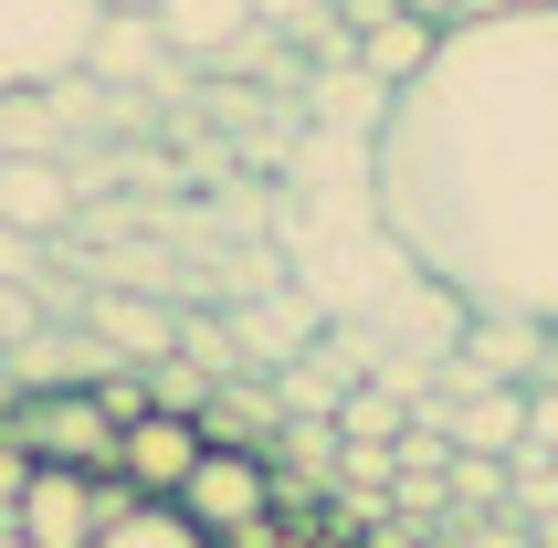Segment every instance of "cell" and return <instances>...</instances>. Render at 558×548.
I'll return each mask as SVG.
<instances>
[{
    "label": "cell",
    "instance_id": "obj_1",
    "mask_svg": "<svg viewBox=\"0 0 558 548\" xmlns=\"http://www.w3.org/2000/svg\"><path fill=\"white\" fill-rule=\"evenodd\" d=\"M369 222L474 317L558 327V0L433 43L369 138Z\"/></svg>",
    "mask_w": 558,
    "mask_h": 548
},
{
    "label": "cell",
    "instance_id": "obj_2",
    "mask_svg": "<svg viewBox=\"0 0 558 548\" xmlns=\"http://www.w3.org/2000/svg\"><path fill=\"white\" fill-rule=\"evenodd\" d=\"M106 0H0V95H53L95 63Z\"/></svg>",
    "mask_w": 558,
    "mask_h": 548
},
{
    "label": "cell",
    "instance_id": "obj_3",
    "mask_svg": "<svg viewBox=\"0 0 558 548\" xmlns=\"http://www.w3.org/2000/svg\"><path fill=\"white\" fill-rule=\"evenodd\" d=\"M0 432H11L32 464L117 475V412H106L95 391H11V401H0Z\"/></svg>",
    "mask_w": 558,
    "mask_h": 548
},
{
    "label": "cell",
    "instance_id": "obj_4",
    "mask_svg": "<svg viewBox=\"0 0 558 548\" xmlns=\"http://www.w3.org/2000/svg\"><path fill=\"white\" fill-rule=\"evenodd\" d=\"M117 507H137V496L117 486V475H74V464H32L22 507L0 527H22L32 548H95V527L117 517Z\"/></svg>",
    "mask_w": 558,
    "mask_h": 548
},
{
    "label": "cell",
    "instance_id": "obj_5",
    "mask_svg": "<svg viewBox=\"0 0 558 548\" xmlns=\"http://www.w3.org/2000/svg\"><path fill=\"white\" fill-rule=\"evenodd\" d=\"M169 507H180L211 548H232V538H253V527H275V464L264 454H201Z\"/></svg>",
    "mask_w": 558,
    "mask_h": 548
},
{
    "label": "cell",
    "instance_id": "obj_6",
    "mask_svg": "<svg viewBox=\"0 0 558 548\" xmlns=\"http://www.w3.org/2000/svg\"><path fill=\"white\" fill-rule=\"evenodd\" d=\"M201 454H211V443H201V422H180V412H137V422H117V486L126 496H158V507H169Z\"/></svg>",
    "mask_w": 558,
    "mask_h": 548
},
{
    "label": "cell",
    "instance_id": "obj_7",
    "mask_svg": "<svg viewBox=\"0 0 558 548\" xmlns=\"http://www.w3.org/2000/svg\"><path fill=\"white\" fill-rule=\"evenodd\" d=\"M169 63H180V53L158 43L148 11H106V32H95V63H85V74H95L106 95H148V85H169Z\"/></svg>",
    "mask_w": 558,
    "mask_h": 548
},
{
    "label": "cell",
    "instance_id": "obj_8",
    "mask_svg": "<svg viewBox=\"0 0 558 548\" xmlns=\"http://www.w3.org/2000/svg\"><path fill=\"white\" fill-rule=\"evenodd\" d=\"M63 201H74L63 158H0V233L43 243V233H63Z\"/></svg>",
    "mask_w": 558,
    "mask_h": 548
},
{
    "label": "cell",
    "instance_id": "obj_9",
    "mask_svg": "<svg viewBox=\"0 0 558 548\" xmlns=\"http://www.w3.org/2000/svg\"><path fill=\"white\" fill-rule=\"evenodd\" d=\"M148 22H158V43H169L180 63H190V53H201V63H221V53H232V43L253 32V0H158Z\"/></svg>",
    "mask_w": 558,
    "mask_h": 548
},
{
    "label": "cell",
    "instance_id": "obj_10",
    "mask_svg": "<svg viewBox=\"0 0 558 548\" xmlns=\"http://www.w3.org/2000/svg\"><path fill=\"white\" fill-rule=\"evenodd\" d=\"M433 43H442V22H422V11H379V22H359V74L401 95L411 74L433 63Z\"/></svg>",
    "mask_w": 558,
    "mask_h": 548
},
{
    "label": "cell",
    "instance_id": "obj_11",
    "mask_svg": "<svg viewBox=\"0 0 558 548\" xmlns=\"http://www.w3.org/2000/svg\"><path fill=\"white\" fill-rule=\"evenodd\" d=\"M95 337H106L126 369H148V359H169V348H180V327H169L158 306H137V296H95Z\"/></svg>",
    "mask_w": 558,
    "mask_h": 548
},
{
    "label": "cell",
    "instance_id": "obj_12",
    "mask_svg": "<svg viewBox=\"0 0 558 548\" xmlns=\"http://www.w3.org/2000/svg\"><path fill=\"white\" fill-rule=\"evenodd\" d=\"M95 548H211L201 527L180 517V507H158V496H137V507H117V517L95 527Z\"/></svg>",
    "mask_w": 558,
    "mask_h": 548
},
{
    "label": "cell",
    "instance_id": "obj_13",
    "mask_svg": "<svg viewBox=\"0 0 558 548\" xmlns=\"http://www.w3.org/2000/svg\"><path fill=\"white\" fill-rule=\"evenodd\" d=\"M401 432H411V401H401V391L359 380V391L338 401V443H401Z\"/></svg>",
    "mask_w": 558,
    "mask_h": 548
},
{
    "label": "cell",
    "instance_id": "obj_14",
    "mask_svg": "<svg viewBox=\"0 0 558 548\" xmlns=\"http://www.w3.org/2000/svg\"><path fill=\"white\" fill-rule=\"evenodd\" d=\"M137 391H148V412H180V422H201V401L221 391V369H190L180 348H169V359H148V380H137Z\"/></svg>",
    "mask_w": 558,
    "mask_h": 548
},
{
    "label": "cell",
    "instance_id": "obj_15",
    "mask_svg": "<svg viewBox=\"0 0 558 548\" xmlns=\"http://www.w3.org/2000/svg\"><path fill=\"white\" fill-rule=\"evenodd\" d=\"M32 327H43V306H32V285H11V274H0V359H11V348H22Z\"/></svg>",
    "mask_w": 558,
    "mask_h": 548
},
{
    "label": "cell",
    "instance_id": "obj_16",
    "mask_svg": "<svg viewBox=\"0 0 558 548\" xmlns=\"http://www.w3.org/2000/svg\"><path fill=\"white\" fill-rule=\"evenodd\" d=\"M338 0H253V32H316Z\"/></svg>",
    "mask_w": 558,
    "mask_h": 548
},
{
    "label": "cell",
    "instance_id": "obj_17",
    "mask_svg": "<svg viewBox=\"0 0 558 548\" xmlns=\"http://www.w3.org/2000/svg\"><path fill=\"white\" fill-rule=\"evenodd\" d=\"M527 454L558 464V380H537V391H527Z\"/></svg>",
    "mask_w": 558,
    "mask_h": 548
},
{
    "label": "cell",
    "instance_id": "obj_18",
    "mask_svg": "<svg viewBox=\"0 0 558 548\" xmlns=\"http://www.w3.org/2000/svg\"><path fill=\"white\" fill-rule=\"evenodd\" d=\"M22 486H32V454H22V443H11V432H0V517L22 507Z\"/></svg>",
    "mask_w": 558,
    "mask_h": 548
},
{
    "label": "cell",
    "instance_id": "obj_19",
    "mask_svg": "<svg viewBox=\"0 0 558 548\" xmlns=\"http://www.w3.org/2000/svg\"><path fill=\"white\" fill-rule=\"evenodd\" d=\"M106 11H158V0H106Z\"/></svg>",
    "mask_w": 558,
    "mask_h": 548
},
{
    "label": "cell",
    "instance_id": "obj_20",
    "mask_svg": "<svg viewBox=\"0 0 558 548\" xmlns=\"http://www.w3.org/2000/svg\"><path fill=\"white\" fill-rule=\"evenodd\" d=\"M0 548H32V538H22V527H0Z\"/></svg>",
    "mask_w": 558,
    "mask_h": 548
},
{
    "label": "cell",
    "instance_id": "obj_21",
    "mask_svg": "<svg viewBox=\"0 0 558 548\" xmlns=\"http://www.w3.org/2000/svg\"><path fill=\"white\" fill-rule=\"evenodd\" d=\"M537 538H548V548H558V517H537Z\"/></svg>",
    "mask_w": 558,
    "mask_h": 548
},
{
    "label": "cell",
    "instance_id": "obj_22",
    "mask_svg": "<svg viewBox=\"0 0 558 548\" xmlns=\"http://www.w3.org/2000/svg\"><path fill=\"white\" fill-rule=\"evenodd\" d=\"M0 401H11V359H0Z\"/></svg>",
    "mask_w": 558,
    "mask_h": 548
},
{
    "label": "cell",
    "instance_id": "obj_23",
    "mask_svg": "<svg viewBox=\"0 0 558 548\" xmlns=\"http://www.w3.org/2000/svg\"><path fill=\"white\" fill-rule=\"evenodd\" d=\"M0 158H11V117H0Z\"/></svg>",
    "mask_w": 558,
    "mask_h": 548
}]
</instances>
